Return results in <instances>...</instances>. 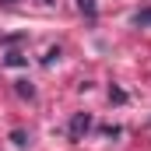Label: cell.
<instances>
[{
	"label": "cell",
	"instance_id": "1",
	"mask_svg": "<svg viewBox=\"0 0 151 151\" xmlns=\"http://www.w3.org/2000/svg\"><path fill=\"white\" fill-rule=\"evenodd\" d=\"M88 130H91V116L88 113H74V119H70V141H84Z\"/></svg>",
	"mask_w": 151,
	"mask_h": 151
},
{
	"label": "cell",
	"instance_id": "2",
	"mask_svg": "<svg viewBox=\"0 0 151 151\" xmlns=\"http://www.w3.org/2000/svg\"><path fill=\"white\" fill-rule=\"evenodd\" d=\"M14 91H18L21 99H28V102L35 99V88H32V81H25V77H21V81H14Z\"/></svg>",
	"mask_w": 151,
	"mask_h": 151
},
{
	"label": "cell",
	"instance_id": "3",
	"mask_svg": "<svg viewBox=\"0 0 151 151\" xmlns=\"http://www.w3.org/2000/svg\"><path fill=\"white\" fill-rule=\"evenodd\" d=\"M77 11H81L84 18H95V14H99V0H77Z\"/></svg>",
	"mask_w": 151,
	"mask_h": 151
},
{
	"label": "cell",
	"instance_id": "4",
	"mask_svg": "<svg viewBox=\"0 0 151 151\" xmlns=\"http://www.w3.org/2000/svg\"><path fill=\"white\" fill-rule=\"evenodd\" d=\"M11 141H14V148H28V141H32V137H28V130H21V127H18V130H11Z\"/></svg>",
	"mask_w": 151,
	"mask_h": 151
},
{
	"label": "cell",
	"instance_id": "5",
	"mask_svg": "<svg viewBox=\"0 0 151 151\" xmlns=\"http://www.w3.org/2000/svg\"><path fill=\"white\" fill-rule=\"evenodd\" d=\"M134 25H137V28H151V7H144V11L134 14Z\"/></svg>",
	"mask_w": 151,
	"mask_h": 151
},
{
	"label": "cell",
	"instance_id": "6",
	"mask_svg": "<svg viewBox=\"0 0 151 151\" xmlns=\"http://www.w3.org/2000/svg\"><path fill=\"white\" fill-rule=\"evenodd\" d=\"M4 63H7V67H25V63H28V56H25V53H7V56H4Z\"/></svg>",
	"mask_w": 151,
	"mask_h": 151
},
{
	"label": "cell",
	"instance_id": "7",
	"mask_svg": "<svg viewBox=\"0 0 151 151\" xmlns=\"http://www.w3.org/2000/svg\"><path fill=\"white\" fill-rule=\"evenodd\" d=\"M25 32H18V35H0V46H14V42H25Z\"/></svg>",
	"mask_w": 151,
	"mask_h": 151
},
{
	"label": "cell",
	"instance_id": "8",
	"mask_svg": "<svg viewBox=\"0 0 151 151\" xmlns=\"http://www.w3.org/2000/svg\"><path fill=\"white\" fill-rule=\"evenodd\" d=\"M109 102H127V91L123 88H109Z\"/></svg>",
	"mask_w": 151,
	"mask_h": 151
},
{
	"label": "cell",
	"instance_id": "9",
	"mask_svg": "<svg viewBox=\"0 0 151 151\" xmlns=\"http://www.w3.org/2000/svg\"><path fill=\"white\" fill-rule=\"evenodd\" d=\"M99 130H102L106 137H119V134H123V130H119V127H113V123H106V127H99Z\"/></svg>",
	"mask_w": 151,
	"mask_h": 151
},
{
	"label": "cell",
	"instance_id": "10",
	"mask_svg": "<svg viewBox=\"0 0 151 151\" xmlns=\"http://www.w3.org/2000/svg\"><path fill=\"white\" fill-rule=\"evenodd\" d=\"M53 60H60V49H49V53L42 56V63H46V67H53Z\"/></svg>",
	"mask_w": 151,
	"mask_h": 151
},
{
	"label": "cell",
	"instance_id": "11",
	"mask_svg": "<svg viewBox=\"0 0 151 151\" xmlns=\"http://www.w3.org/2000/svg\"><path fill=\"white\" fill-rule=\"evenodd\" d=\"M144 134H148V137H151V123H148V127H144Z\"/></svg>",
	"mask_w": 151,
	"mask_h": 151
},
{
	"label": "cell",
	"instance_id": "12",
	"mask_svg": "<svg viewBox=\"0 0 151 151\" xmlns=\"http://www.w3.org/2000/svg\"><path fill=\"white\" fill-rule=\"evenodd\" d=\"M0 4H14V0H0Z\"/></svg>",
	"mask_w": 151,
	"mask_h": 151
},
{
	"label": "cell",
	"instance_id": "13",
	"mask_svg": "<svg viewBox=\"0 0 151 151\" xmlns=\"http://www.w3.org/2000/svg\"><path fill=\"white\" fill-rule=\"evenodd\" d=\"M46 4H49V0H46Z\"/></svg>",
	"mask_w": 151,
	"mask_h": 151
}]
</instances>
